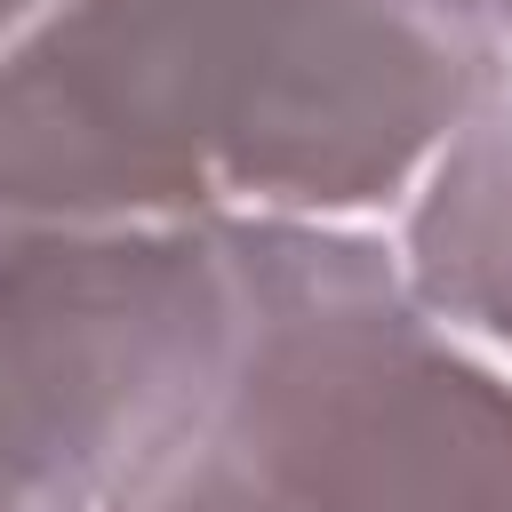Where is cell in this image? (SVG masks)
<instances>
[{"instance_id":"cell-1","label":"cell","mask_w":512,"mask_h":512,"mask_svg":"<svg viewBox=\"0 0 512 512\" xmlns=\"http://www.w3.org/2000/svg\"><path fill=\"white\" fill-rule=\"evenodd\" d=\"M504 72L456 0H48L0 56V208L368 224Z\"/></svg>"},{"instance_id":"cell-2","label":"cell","mask_w":512,"mask_h":512,"mask_svg":"<svg viewBox=\"0 0 512 512\" xmlns=\"http://www.w3.org/2000/svg\"><path fill=\"white\" fill-rule=\"evenodd\" d=\"M216 440L296 512H512V360L432 312L376 224L216 216Z\"/></svg>"},{"instance_id":"cell-3","label":"cell","mask_w":512,"mask_h":512,"mask_svg":"<svg viewBox=\"0 0 512 512\" xmlns=\"http://www.w3.org/2000/svg\"><path fill=\"white\" fill-rule=\"evenodd\" d=\"M224 360L208 224L0 208V512H120L216 432Z\"/></svg>"},{"instance_id":"cell-4","label":"cell","mask_w":512,"mask_h":512,"mask_svg":"<svg viewBox=\"0 0 512 512\" xmlns=\"http://www.w3.org/2000/svg\"><path fill=\"white\" fill-rule=\"evenodd\" d=\"M392 216L416 296L512 360V72L464 112Z\"/></svg>"},{"instance_id":"cell-5","label":"cell","mask_w":512,"mask_h":512,"mask_svg":"<svg viewBox=\"0 0 512 512\" xmlns=\"http://www.w3.org/2000/svg\"><path fill=\"white\" fill-rule=\"evenodd\" d=\"M120 512H296L256 464H240L216 432L200 440V448H184L152 488H136Z\"/></svg>"},{"instance_id":"cell-6","label":"cell","mask_w":512,"mask_h":512,"mask_svg":"<svg viewBox=\"0 0 512 512\" xmlns=\"http://www.w3.org/2000/svg\"><path fill=\"white\" fill-rule=\"evenodd\" d=\"M456 8H464V16H472V24H480L504 56H512V0H456Z\"/></svg>"},{"instance_id":"cell-7","label":"cell","mask_w":512,"mask_h":512,"mask_svg":"<svg viewBox=\"0 0 512 512\" xmlns=\"http://www.w3.org/2000/svg\"><path fill=\"white\" fill-rule=\"evenodd\" d=\"M40 16H48V0H0V56H8V48L40 24Z\"/></svg>"}]
</instances>
